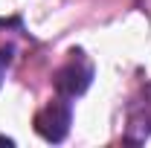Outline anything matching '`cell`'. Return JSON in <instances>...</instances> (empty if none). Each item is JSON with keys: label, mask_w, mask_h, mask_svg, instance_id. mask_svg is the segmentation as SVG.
Wrapping results in <instances>:
<instances>
[{"label": "cell", "mask_w": 151, "mask_h": 148, "mask_svg": "<svg viewBox=\"0 0 151 148\" xmlns=\"http://www.w3.org/2000/svg\"><path fill=\"white\" fill-rule=\"evenodd\" d=\"M90 78H93V70H90V64L84 61V55L81 52H73L70 55V61L58 70L55 75V87L61 96H78V93L87 90V84H90Z\"/></svg>", "instance_id": "6da1fadb"}, {"label": "cell", "mask_w": 151, "mask_h": 148, "mask_svg": "<svg viewBox=\"0 0 151 148\" xmlns=\"http://www.w3.org/2000/svg\"><path fill=\"white\" fill-rule=\"evenodd\" d=\"M70 102H52V105H47L44 111L35 116V128L38 134L44 137V139H50V142H61L64 137H67V128H70Z\"/></svg>", "instance_id": "7a4b0ae2"}, {"label": "cell", "mask_w": 151, "mask_h": 148, "mask_svg": "<svg viewBox=\"0 0 151 148\" xmlns=\"http://www.w3.org/2000/svg\"><path fill=\"white\" fill-rule=\"evenodd\" d=\"M9 67V52L6 50H0V81H3V70Z\"/></svg>", "instance_id": "3957f363"}, {"label": "cell", "mask_w": 151, "mask_h": 148, "mask_svg": "<svg viewBox=\"0 0 151 148\" xmlns=\"http://www.w3.org/2000/svg\"><path fill=\"white\" fill-rule=\"evenodd\" d=\"M0 142H12V139H6V137H0Z\"/></svg>", "instance_id": "277c9868"}]
</instances>
